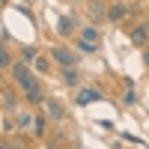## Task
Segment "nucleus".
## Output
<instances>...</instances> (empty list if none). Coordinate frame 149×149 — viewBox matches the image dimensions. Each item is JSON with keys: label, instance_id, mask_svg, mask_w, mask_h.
Instances as JSON below:
<instances>
[{"label": "nucleus", "instance_id": "f257e3e1", "mask_svg": "<svg viewBox=\"0 0 149 149\" xmlns=\"http://www.w3.org/2000/svg\"><path fill=\"white\" fill-rule=\"evenodd\" d=\"M51 57L57 60V66H60V69H78V63H81V57L74 54L72 48H63V45L51 48Z\"/></svg>", "mask_w": 149, "mask_h": 149}, {"label": "nucleus", "instance_id": "f03ea898", "mask_svg": "<svg viewBox=\"0 0 149 149\" xmlns=\"http://www.w3.org/2000/svg\"><path fill=\"white\" fill-rule=\"evenodd\" d=\"M78 42L86 45V48H93V51H98V45H102V33L90 24V27H84V30L78 33Z\"/></svg>", "mask_w": 149, "mask_h": 149}, {"label": "nucleus", "instance_id": "7ed1b4c3", "mask_svg": "<svg viewBox=\"0 0 149 149\" xmlns=\"http://www.w3.org/2000/svg\"><path fill=\"white\" fill-rule=\"evenodd\" d=\"M12 119H15V128H18V131H33V125H36V113H30L27 107L15 110Z\"/></svg>", "mask_w": 149, "mask_h": 149}, {"label": "nucleus", "instance_id": "20e7f679", "mask_svg": "<svg viewBox=\"0 0 149 149\" xmlns=\"http://www.w3.org/2000/svg\"><path fill=\"white\" fill-rule=\"evenodd\" d=\"M15 110H21V102L15 95V86H3V116H12Z\"/></svg>", "mask_w": 149, "mask_h": 149}, {"label": "nucleus", "instance_id": "39448f33", "mask_svg": "<svg viewBox=\"0 0 149 149\" xmlns=\"http://www.w3.org/2000/svg\"><path fill=\"white\" fill-rule=\"evenodd\" d=\"M86 15L93 18V27H95L98 21H104V18H107V6L102 3V0H86Z\"/></svg>", "mask_w": 149, "mask_h": 149}, {"label": "nucleus", "instance_id": "423d86ee", "mask_svg": "<svg viewBox=\"0 0 149 149\" xmlns=\"http://www.w3.org/2000/svg\"><path fill=\"white\" fill-rule=\"evenodd\" d=\"M42 110H45L51 119H57V122H63V119H66V107H63V102H57V98H45Z\"/></svg>", "mask_w": 149, "mask_h": 149}, {"label": "nucleus", "instance_id": "0eeeda50", "mask_svg": "<svg viewBox=\"0 0 149 149\" xmlns=\"http://www.w3.org/2000/svg\"><path fill=\"white\" fill-rule=\"evenodd\" d=\"M131 45H137V48H149V30H146V24L140 21V24H134L131 27Z\"/></svg>", "mask_w": 149, "mask_h": 149}, {"label": "nucleus", "instance_id": "6e6552de", "mask_svg": "<svg viewBox=\"0 0 149 149\" xmlns=\"http://www.w3.org/2000/svg\"><path fill=\"white\" fill-rule=\"evenodd\" d=\"M104 93L102 90H93V86H84V90H78V98H74V104H90V102H102Z\"/></svg>", "mask_w": 149, "mask_h": 149}, {"label": "nucleus", "instance_id": "1a4fd4ad", "mask_svg": "<svg viewBox=\"0 0 149 149\" xmlns=\"http://www.w3.org/2000/svg\"><path fill=\"white\" fill-rule=\"evenodd\" d=\"M128 15H131V9H128L125 3H113V6H107V21H113V24L125 21Z\"/></svg>", "mask_w": 149, "mask_h": 149}, {"label": "nucleus", "instance_id": "9d476101", "mask_svg": "<svg viewBox=\"0 0 149 149\" xmlns=\"http://www.w3.org/2000/svg\"><path fill=\"white\" fill-rule=\"evenodd\" d=\"M60 81L66 86H81V72L78 69H60Z\"/></svg>", "mask_w": 149, "mask_h": 149}, {"label": "nucleus", "instance_id": "9b49d317", "mask_svg": "<svg viewBox=\"0 0 149 149\" xmlns=\"http://www.w3.org/2000/svg\"><path fill=\"white\" fill-rule=\"evenodd\" d=\"M57 33H60V36H78L81 30L74 27L72 18H60V21H57Z\"/></svg>", "mask_w": 149, "mask_h": 149}, {"label": "nucleus", "instance_id": "f8f14e48", "mask_svg": "<svg viewBox=\"0 0 149 149\" xmlns=\"http://www.w3.org/2000/svg\"><path fill=\"white\" fill-rule=\"evenodd\" d=\"M18 60L30 66V63H36V60H39V51H36L33 45H21V51H18Z\"/></svg>", "mask_w": 149, "mask_h": 149}, {"label": "nucleus", "instance_id": "ddd939ff", "mask_svg": "<svg viewBox=\"0 0 149 149\" xmlns=\"http://www.w3.org/2000/svg\"><path fill=\"white\" fill-rule=\"evenodd\" d=\"M30 134H33V137H39V140L48 134V119H45V113H36V125H33Z\"/></svg>", "mask_w": 149, "mask_h": 149}, {"label": "nucleus", "instance_id": "4468645a", "mask_svg": "<svg viewBox=\"0 0 149 149\" xmlns=\"http://www.w3.org/2000/svg\"><path fill=\"white\" fill-rule=\"evenodd\" d=\"M18 60H12V51H9V45H3V51H0V66H3L6 72H12V66H15Z\"/></svg>", "mask_w": 149, "mask_h": 149}, {"label": "nucleus", "instance_id": "2eb2a0df", "mask_svg": "<svg viewBox=\"0 0 149 149\" xmlns=\"http://www.w3.org/2000/svg\"><path fill=\"white\" fill-rule=\"evenodd\" d=\"M125 86H128V93H125V104H137V95H134V81H125Z\"/></svg>", "mask_w": 149, "mask_h": 149}, {"label": "nucleus", "instance_id": "dca6fc26", "mask_svg": "<svg viewBox=\"0 0 149 149\" xmlns=\"http://www.w3.org/2000/svg\"><path fill=\"white\" fill-rule=\"evenodd\" d=\"M3 149H24V143L15 137H3Z\"/></svg>", "mask_w": 149, "mask_h": 149}, {"label": "nucleus", "instance_id": "f3484780", "mask_svg": "<svg viewBox=\"0 0 149 149\" xmlns=\"http://www.w3.org/2000/svg\"><path fill=\"white\" fill-rule=\"evenodd\" d=\"M36 72H48V60H45V57L36 60Z\"/></svg>", "mask_w": 149, "mask_h": 149}, {"label": "nucleus", "instance_id": "a211bd4d", "mask_svg": "<svg viewBox=\"0 0 149 149\" xmlns=\"http://www.w3.org/2000/svg\"><path fill=\"white\" fill-rule=\"evenodd\" d=\"M143 63L149 66V48H146V51H143Z\"/></svg>", "mask_w": 149, "mask_h": 149}, {"label": "nucleus", "instance_id": "6ab92c4d", "mask_svg": "<svg viewBox=\"0 0 149 149\" xmlns=\"http://www.w3.org/2000/svg\"><path fill=\"white\" fill-rule=\"evenodd\" d=\"M143 24H146V30H149V15H146V18H143Z\"/></svg>", "mask_w": 149, "mask_h": 149}]
</instances>
